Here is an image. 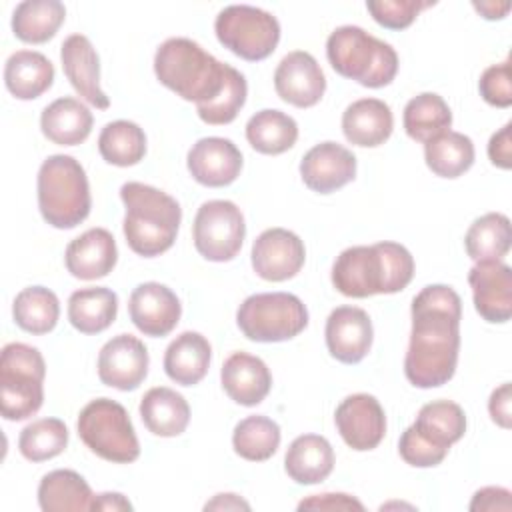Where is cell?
<instances>
[{
    "mask_svg": "<svg viewBox=\"0 0 512 512\" xmlns=\"http://www.w3.org/2000/svg\"><path fill=\"white\" fill-rule=\"evenodd\" d=\"M412 330L404 374L416 388L446 384L458 364L462 300L446 284L422 288L410 306Z\"/></svg>",
    "mask_w": 512,
    "mask_h": 512,
    "instance_id": "6da1fadb",
    "label": "cell"
},
{
    "mask_svg": "<svg viewBox=\"0 0 512 512\" xmlns=\"http://www.w3.org/2000/svg\"><path fill=\"white\" fill-rule=\"evenodd\" d=\"M412 276V254L390 240L372 246H350L336 256L332 266L334 288L350 298L400 292L410 284Z\"/></svg>",
    "mask_w": 512,
    "mask_h": 512,
    "instance_id": "7a4b0ae2",
    "label": "cell"
},
{
    "mask_svg": "<svg viewBox=\"0 0 512 512\" xmlns=\"http://www.w3.org/2000/svg\"><path fill=\"white\" fill-rule=\"evenodd\" d=\"M126 214L122 230L132 252L154 258L172 248L180 222V204L154 186L142 182H126L120 188Z\"/></svg>",
    "mask_w": 512,
    "mask_h": 512,
    "instance_id": "3957f363",
    "label": "cell"
},
{
    "mask_svg": "<svg viewBox=\"0 0 512 512\" xmlns=\"http://www.w3.org/2000/svg\"><path fill=\"white\" fill-rule=\"evenodd\" d=\"M228 70L230 64L216 60L190 38H168L154 54V74L160 84L196 106L220 94Z\"/></svg>",
    "mask_w": 512,
    "mask_h": 512,
    "instance_id": "277c9868",
    "label": "cell"
},
{
    "mask_svg": "<svg viewBox=\"0 0 512 512\" xmlns=\"http://www.w3.org/2000/svg\"><path fill=\"white\" fill-rule=\"evenodd\" d=\"M36 190L42 218L58 230L76 228L90 214L92 198L86 172L68 154H54L42 162Z\"/></svg>",
    "mask_w": 512,
    "mask_h": 512,
    "instance_id": "5b68a950",
    "label": "cell"
},
{
    "mask_svg": "<svg viewBox=\"0 0 512 512\" xmlns=\"http://www.w3.org/2000/svg\"><path fill=\"white\" fill-rule=\"evenodd\" d=\"M330 66L366 88L388 86L398 72L396 50L360 26H340L326 40Z\"/></svg>",
    "mask_w": 512,
    "mask_h": 512,
    "instance_id": "8992f818",
    "label": "cell"
},
{
    "mask_svg": "<svg viewBox=\"0 0 512 512\" xmlns=\"http://www.w3.org/2000/svg\"><path fill=\"white\" fill-rule=\"evenodd\" d=\"M46 364L38 348L10 342L0 354V412L18 422L36 414L44 402Z\"/></svg>",
    "mask_w": 512,
    "mask_h": 512,
    "instance_id": "52a82bcc",
    "label": "cell"
},
{
    "mask_svg": "<svg viewBox=\"0 0 512 512\" xmlns=\"http://www.w3.org/2000/svg\"><path fill=\"white\" fill-rule=\"evenodd\" d=\"M78 436L102 460L130 464L140 456V444L126 408L110 398L88 402L78 414Z\"/></svg>",
    "mask_w": 512,
    "mask_h": 512,
    "instance_id": "ba28073f",
    "label": "cell"
},
{
    "mask_svg": "<svg viewBox=\"0 0 512 512\" xmlns=\"http://www.w3.org/2000/svg\"><path fill=\"white\" fill-rule=\"evenodd\" d=\"M236 324L248 340L284 342L308 326V310L290 292H260L240 304Z\"/></svg>",
    "mask_w": 512,
    "mask_h": 512,
    "instance_id": "9c48e42d",
    "label": "cell"
},
{
    "mask_svg": "<svg viewBox=\"0 0 512 512\" xmlns=\"http://www.w3.org/2000/svg\"><path fill=\"white\" fill-rule=\"evenodd\" d=\"M214 32L224 48L248 62L268 58L280 42L276 16L248 4H232L220 10Z\"/></svg>",
    "mask_w": 512,
    "mask_h": 512,
    "instance_id": "30bf717a",
    "label": "cell"
},
{
    "mask_svg": "<svg viewBox=\"0 0 512 512\" xmlns=\"http://www.w3.org/2000/svg\"><path fill=\"white\" fill-rule=\"evenodd\" d=\"M246 224L240 208L230 200L204 202L192 226L194 246L210 262L232 260L244 242Z\"/></svg>",
    "mask_w": 512,
    "mask_h": 512,
    "instance_id": "8fae6325",
    "label": "cell"
},
{
    "mask_svg": "<svg viewBox=\"0 0 512 512\" xmlns=\"http://www.w3.org/2000/svg\"><path fill=\"white\" fill-rule=\"evenodd\" d=\"M252 268L268 282L294 278L306 260V248L298 234L286 228H268L252 244Z\"/></svg>",
    "mask_w": 512,
    "mask_h": 512,
    "instance_id": "7c38bea8",
    "label": "cell"
},
{
    "mask_svg": "<svg viewBox=\"0 0 512 512\" xmlns=\"http://www.w3.org/2000/svg\"><path fill=\"white\" fill-rule=\"evenodd\" d=\"M148 350L132 334L110 338L98 354V378L102 384L128 392L136 390L148 374Z\"/></svg>",
    "mask_w": 512,
    "mask_h": 512,
    "instance_id": "4fadbf2b",
    "label": "cell"
},
{
    "mask_svg": "<svg viewBox=\"0 0 512 512\" xmlns=\"http://www.w3.org/2000/svg\"><path fill=\"white\" fill-rule=\"evenodd\" d=\"M336 430L342 440L358 452L374 450L386 434V414L372 394L346 396L334 412Z\"/></svg>",
    "mask_w": 512,
    "mask_h": 512,
    "instance_id": "5bb4252c",
    "label": "cell"
},
{
    "mask_svg": "<svg viewBox=\"0 0 512 512\" xmlns=\"http://www.w3.org/2000/svg\"><path fill=\"white\" fill-rule=\"evenodd\" d=\"M276 94L296 106L310 108L320 102L326 90V76L310 52H288L274 70Z\"/></svg>",
    "mask_w": 512,
    "mask_h": 512,
    "instance_id": "9a60e30c",
    "label": "cell"
},
{
    "mask_svg": "<svg viewBox=\"0 0 512 512\" xmlns=\"http://www.w3.org/2000/svg\"><path fill=\"white\" fill-rule=\"evenodd\" d=\"M132 324L146 336L162 338L170 334L182 314L178 296L160 282L138 284L128 300Z\"/></svg>",
    "mask_w": 512,
    "mask_h": 512,
    "instance_id": "2e32d148",
    "label": "cell"
},
{
    "mask_svg": "<svg viewBox=\"0 0 512 512\" xmlns=\"http://www.w3.org/2000/svg\"><path fill=\"white\" fill-rule=\"evenodd\" d=\"M324 336L332 358L342 364H358L370 352L374 328L362 308L338 306L326 320Z\"/></svg>",
    "mask_w": 512,
    "mask_h": 512,
    "instance_id": "e0dca14e",
    "label": "cell"
},
{
    "mask_svg": "<svg viewBox=\"0 0 512 512\" xmlns=\"http://www.w3.org/2000/svg\"><path fill=\"white\" fill-rule=\"evenodd\" d=\"M476 312L492 324L508 322L512 316V270L502 260L476 262L468 272Z\"/></svg>",
    "mask_w": 512,
    "mask_h": 512,
    "instance_id": "ac0fdd59",
    "label": "cell"
},
{
    "mask_svg": "<svg viewBox=\"0 0 512 512\" xmlns=\"http://www.w3.org/2000/svg\"><path fill=\"white\" fill-rule=\"evenodd\" d=\"M192 178L210 188L232 184L242 170V152L228 138L208 136L200 138L186 156Z\"/></svg>",
    "mask_w": 512,
    "mask_h": 512,
    "instance_id": "d6986e66",
    "label": "cell"
},
{
    "mask_svg": "<svg viewBox=\"0 0 512 512\" xmlns=\"http://www.w3.org/2000/svg\"><path fill=\"white\" fill-rule=\"evenodd\" d=\"M300 176L302 182L318 194L336 192L354 180L356 156L338 142H320L304 154Z\"/></svg>",
    "mask_w": 512,
    "mask_h": 512,
    "instance_id": "ffe728a7",
    "label": "cell"
},
{
    "mask_svg": "<svg viewBox=\"0 0 512 512\" xmlns=\"http://www.w3.org/2000/svg\"><path fill=\"white\" fill-rule=\"evenodd\" d=\"M62 70L72 88L88 104L106 110L108 96L100 88V60L92 42L84 34H70L60 46Z\"/></svg>",
    "mask_w": 512,
    "mask_h": 512,
    "instance_id": "44dd1931",
    "label": "cell"
},
{
    "mask_svg": "<svg viewBox=\"0 0 512 512\" xmlns=\"http://www.w3.org/2000/svg\"><path fill=\"white\" fill-rule=\"evenodd\" d=\"M118 260L114 236L106 228H90L74 238L64 252L66 270L80 280L108 276Z\"/></svg>",
    "mask_w": 512,
    "mask_h": 512,
    "instance_id": "7402d4cb",
    "label": "cell"
},
{
    "mask_svg": "<svg viewBox=\"0 0 512 512\" xmlns=\"http://www.w3.org/2000/svg\"><path fill=\"white\" fill-rule=\"evenodd\" d=\"M220 380L224 392L240 406L260 404L272 388V374L268 366L264 360L248 352L230 354L222 364Z\"/></svg>",
    "mask_w": 512,
    "mask_h": 512,
    "instance_id": "603a6c76",
    "label": "cell"
},
{
    "mask_svg": "<svg viewBox=\"0 0 512 512\" xmlns=\"http://www.w3.org/2000/svg\"><path fill=\"white\" fill-rule=\"evenodd\" d=\"M394 128L390 106L378 98H360L342 114V132L354 146L376 148L384 144Z\"/></svg>",
    "mask_w": 512,
    "mask_h": 512,
    "instance_id": "cb8c5ba5",
    "label": "cell"
},
{
    "mask_svg": "<svg viewBox=\"0 0 512 512\" xmlns=\"http://www.w3.org/2000/svg\"><path fill=\"white\" fill-rule=\"evenodd\" d=\"M212 348L200 332L178 334L164 352V372L180 386L198 384L210 366Z\"/></svg>",
    "mask_w": 512,
    "mask_h": 512,
    "instance_id": "d4e9b609",
    "label": "cell"
},
{
    "mask_svg": "<svg viewBox=\"0 0 512 512\" xmlns=\"http://www.w3.org/2000/svg\"><path fill=\"white\" fill-rule=\"evenodd\" d=\"M92 122L88 106L70 96L50 102L40 114L42 134L58 146L82 144L92 132Z\"/></svg>",
    "mask_w": 512,
    "mask_h": 512,
    "instance_id": "484cf974",
    "label": "cell"
},
{
    "mask_svg": "<svg viewBox=\"0 0 512 512\" xmlns=\"http://www.w3.org/2000/svg\"><path fill=\"white\" fill-rule=\"evenodd\" d=\"M334 468V450L324 436L302 434L284 456V470L296 484H320Z\"/></svg>",
    "mask_w": 512,
    "mask_h": 512,
    "instance_id": "4316f807",
    "label": "cell"
},
{
    "mask_svg": "<svg viewBox=\"0 0 512 512\" xmlns=\"http://www.w3.org/2000/svg\"><path fill=\"white\" fill-rule=\"evenodd\" d=\"M144 426L162 438L180 436L190 422V406L182 394L166 386L150 388L140 400Z\"/></svg>",
    "mask_w": 512,
    "mask_h": 512,
    "instance_id": "83f0119b",
    "label": "cell"
},
{
    "mask_svg": "<svg viewBox=\"0 0 512 512\" xmlns=\"http://www.w3.org/2000/svg\"><path fill=\"white\" fill-rule=\"evenodd\" d=\"M54 82L52 62L36 50H16L4 66V84L18 100L42 96Z\"/></svg>",
    "mask_w": 512,
    "mask_h": 512,
    "instance_id": "f1b7e54d",
    "label": "cell"
},
{
    "mask_svg": "<svg viewBox=\"0 0 512 512\" xmlns=\"http://www.w3.org/2000/svg\"><path fill=\"white\" fill-rule=\"evenodd\" d=\"M118 314V296L110 288H80L68 298V320L82 334L106 330Z\"/></svg>",
    "mask_w": 512,
    "mask_h": 512,
    "instance_id": "f546056e",
    "label": "cell"
},
{
    "mask_svg": "<svg viewBox=\"0 0 512 512\" xmlns=\"http://www.w3.org/2000/svg\"><path fill=\"white\" fill-rule=\"evenodd\" d=\"M92 490L74 470H52L38 484V504L44 512H80L90 510Z\"/></svg>",
    "mask_w": 512,
    "mask_h": 512,
    "instance_id": "4dcf8cb0",
    "label": "cell"
},
{
    "mask_svg": "<svg viewBox=\"0 0 512 512\" xmlns=\"http://www.w3.org/2000/svg\"><path fill=\"white\" fill-rule=\"evenodd\" d=\"M66 8L58 0H26L12 12V32L26 44H44L62 26Z\"/></svg>",
    "mask_w": 512,
    "mask_h": 512,
    "instance_id": "1f68e13d",
    "label": "cell"
},
{
    "mask_svg": "<svg viewBox=\"0 0 512 512\" xmlns=\"http://www.w3.org/2000/svg\"><path fill=\"white\" fill-rule=\"evenodd\" d=\"M246 140L256 152L276 156L296 144L298 124L286 112L266 108L246 122Z\"/></svg>",
    "mask_w": 512,
    "mask_h": 512,
    "instance_id": "d6a6232c",
    "label": "cell"
},
{
    "mask_svg": "<svg viewBox=\"0 0 512 512\" xmlns=\"http://www.w3.org/2000/svg\"><path fill=\"white\" fill-rule=\"evenodd\" d=\"M510 242V220L500 212H488L476 218L464 236L466 254L474 262L502 260L510 250Z\"/></svg>",
    "mask_w": 512,
    "mask_h": 512,
    "instance_id": "836d02e7",
    "label": "cell"
},
{
    "mask_svg": "<svg viewBox=\"0 0 512 512\" xmlns=\"http://www.w3.org/2000/svg\"><path fill=\"white\" fill-rule=\"evenodd\" d=\"M426 166L440 178H458L474 164V144L470 136L446 130L424 144Z\"/></svg>",
    "mask_w": 512,
    "mask_h": 512,
    "instance_id": "e575fe53",
    "label": "cell"
},
{
    "mask_svg": "<svg viewBox=\"0 0 512 512\" xmlns=\"http://www.w3.org/2000/svg\"><path fill=\"white\" fill-rule=\"evenodd\" d=\"M404 130L416 142H428L450 130L452 112L446 100L434 92H422L404 106Z\"/></svg>",
    "mask_w": 512,
    "mask_h": 512,
    "instance_id": "d590c367",
    "label": "cell"
},
{
    "mask_svg": "<svg viewBox=\"0 0 512 512\" xmlns=\"http://www.w3.org/2000/svg\"><path fill=\"white\" fill-rule=\"evenodd\" d=\"M412 426L432 444L450 450L466 432V414L456 402L434 400L420 408Z\"/></svg>",
    "mask_w": 512,
    "mask_h": 512,
    "instance_id": "8d00e7d4",
    "label": "cell"
},
{
    "mask_svg": "<svg viewBox=\"0 0 512 512\" xmlns=\"http://www.w3.org/2000/svg\"><path fill=\"white\" fill-rule=\"evenodd\" d=\"M12 316L22 330L30 334H48L58 324L60 302L52 290L44 286H28L16 294Z\"/></svg>",
    "mask_w": 512,
    "mask_h": 512,
    "instance_id": "74e56055",
    "label": "cell"
},
{
    "mask_svg": "<svg viewBox=\"0 0 512 512\" xmlns=\"http://www.w3.org/2000/svg\"><path fill=\"white\" fill-rule=\"evenodd\" d=\"M100 156L114 166H134L146 154V134L130 120L108 122L98 136Z\"/></svg>",
    "mask_w": 512,
    "mask_h": 512,
    "instance_id": "f35d334b",
    "label": "cell"
},
{
    "mask_svg": "<svg viewBox=\"0 0 512 512\" xmlns=\"http://www.w3.org/2000/svg\"><path fill=\"white\" fill-rule=\"evenodd\" d=\"M280 426L262 414L246 416L234 426V452L250 462H264L272 458L280 446Z\"/></svg>",
    "mask_w": 512,
    "mask_h": 512,
    "instance_id": "ab89813d",
    "label": "cell"
},
{
    "mask_svg": "<svg viewBox=\"0 0 512 512\" xmlns=\"http://www.w3.org/2000/svg\"><path fill=\"white\" fill-rule=\"evenodd\" d=\"M68 428L60 418H40L28 424L18 436V450L30 462H44L64 452Z\"/></svg>",
    "mask_w": 512,
    "mask_h": 512,
    "instance_id": "60d3db41",
    "label": "cell"
},
{
    "mask_svg": "<svg viewBox=\"0 0 512 512\" xmlns=\"http://www.w3.org/2000/svg\"><path fill=\"white\" fill-rule=\"evenodd\" d=\"M246 94H248V84H246L244 74L230 66L220 94L214 100L196 106V112H198L200 120L206 124H212V126L230 124L242 110V106L246 102Z\"/></svg>",
    "mask_w": 512,
    "mask_h": 512,
    "instance_id": "b9f144b4",
    "label": "cell"
},
{
    "mask_svg": "<svg viewBox=\"0 0 512 512\" xmlns=\"http://www.w3.org/2000/svg\"><path fill=\"white\" fill-rule=\"evenodd\" d=\"M432 4L434 2L420 0H368L366 8L380 26L388 30H404L416 20L420 10L430 8Z\"/></svg>",
    "mask_w": 512,
    "mask_h": 512,
    "instance_id": "7bdbcfd3",
    "label": "cell"
},
{
    "mask_svg": "<svg viewBox=\"0 0 512 512\" xmlns=\"http://www.w3.org/2000/svg\"><path fill=\"white\" fill-rule=\"evenodd\" d=\"M398 452L406 464L416 468H430V466H438L446 458L448 448H440L432 444L414 426H408L400 436Z\"/></svg>",
    "mask_w": 512,
    "mask_h": 512,
    "instance_id": "ee69618b",
    "label": "cell"
},
{
    "mask_svg": "<svg viewBox=\"0 0 512 512\" xmlns=\"http://www.w3.org/2000/svg\"><path fill=\"white\" fill-rule=\"evenodd\" d=\"M480 96L496 108H508L512 104V72L510 60L488 66L478 82Z\"/></svg>",
    "mask_w": 512,
    "mask_h": 512,
    "instance_id": "f6af8a7d",
    "label": "cell"
},
{
    "mask_svg": "<svg viewBox=\"0 0 512 512\" xmlns=\"http://www.w3.org/2000/svg\"><path fill=\"white\" fill-rule=\"evenodd\" d=\"M298 510H364V504L350 494L324 492L312 494L298 504Z\"/></svg>",
    "mask_w": 512,
    "mask_h": 512,
    "instance_id": "bcb514c9",
    "label": "cell"
},
{
    "mask_svg": "<svg viewBox=\"0 0 512 512\" xmlns=\"http://www.w3.org/2000/svg\"><path fill=\"white\" fill-rule=\"evenodd\" d=\"M510 490L500 488V486H486L480 488L470 502V510L474 512H494V510H504L508 512L512 508V498Z\"/></svg>",
    "mask_w": 512,
    "mask_h": 512,
    "instance_id": "7dc6e473",
    "label": "cell"
},
{
    "mask_svg": "<svg viewBox=\"0 0 512 512\" xmlns=\"http://www.w3.org/2000/svg\"><path fill=\"white\" fill-rule=\"evenodd\" d=\"M512 122H506L496 134H492L490 142H488V158L494 166L502 168V170H510L512 168Z\"/></svg>",
    "mask_w": 512,
    "mask_h": 512,
    "instance_id": "c3c4849f",
    "label": "cell"
},
{
    "mask_svg": "<svg viewBox=\"0 0 512 512\" xmlns=\"http://www.w3.org/2000/svg\"><path fill=\"white\" fill-rule=\"evenodd\" d=\"M510 402H512V396H510V384L504 382L502 386H498L492 394H490V400H488V412H490V418L500 426V428H510Z\"/></svg>",
    "mask_w": 512,
    "mask_h": 512,
    "instance_id": "681fc988",
    "label": "cell"
},
{
    "mask_svg": "<svg viewBox=\"0 0 512 512\" xmlns=\"http://www.w3.org/2000/svg\"><path fill=\"white\" fill-rule=\"evenodd\" d=\"M90 510H106V512H120V510H132L130 500L120 492H102L92 498Z\"/></svg>",
    "mask_w": 512,
    "mask_h": 512,
    "instance_id": "f907efd6",
    "label": "cell"
},
{
    "mask_svg": "<svg viewBox=\"0 0 512 512\" xmlns=\"http://www.w3.org/2000/svg\"><path fill=\"white\" fill-rule=\"evenodd\" d=\"M250 510V504L238 494H216L210 502L204 504V510Z\"/></svg>",
    "mask_w": 512,
    "mask_h": 512,
    "instance_id": "816d5d0a",
    "label": "cell"
},
{
    "mask_svg": "<svg viewBox=\"0 0 512 512\" xmlns=\"http://www.w3.org/2000/svg\"><path fill=\"white\" fill-rule=\"evenodd\" d=\"M472 6H474V10H478L486 20H500V18H504V16L508 14V10H510V4H508V2H502V4H498V2H472Z\"/></svg>",
    "mask_w": 512,
    "mask_h": 512,
    "instance_id": "f5cc1de1",
    "label": "cell"
}]
</instances>
